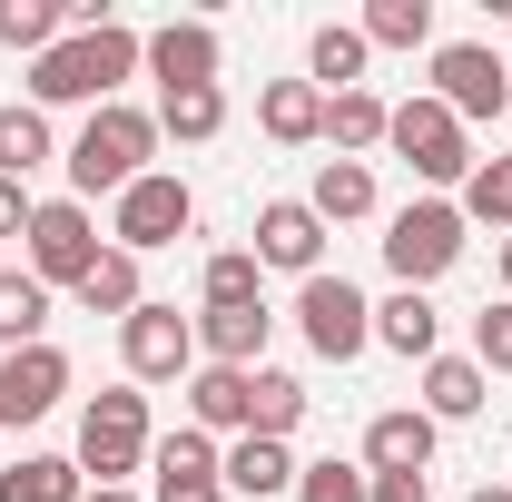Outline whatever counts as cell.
<instances>
[{
  "label": "cell",
  "mask_w": 512,
  "mask_h": 502,
  "mask_svg": "<svg viewBox=\"0 0 512 502\" xmlns=\"http://www.w3.org/2000/svg\"><path fill=\"white\" fill-rule=\"evenodd\" d=\"M375 502H434V493H424V473H394V483H375Z\"/></svg>",
  "instance_id": "39"
},
{
  "label": "cell",
  "mask_w": 512,
  "mask_h": 502,
  "mask_svg": "<svg viewBox=\"0 0 512 502\" xmlns=\"http://www.w3.org/2000/svg\"><path fill=\"white\" fill-rule=\"evenodd\" d=\"M148 158H158V109H128V99L89 109V128L69 138V188H79V207L89 197H128L148 178Z\"/></svg>",
  "instance_id": "2"
},
{
  "label": "cell",
  "mask_w": 512,
  "mask_h": 502,
  "mask_svg": "<svg viewBox=\"0 0 512 502\" xmlns=\"http://www.w3.org/2000/svg\"><path fill=\"white\" fill-rule=\"evenodd\" d=\"M296 424H306V384H296V375H276V365H256V424H247V434L286 443Z\"/></svg>",
  "instance_id": "34"
},
{
  "label": "cell",
  "mask_w": 512,
  "mask_h": 502,
  "mask_svg": "<svg viewBox=\"0 0 512 502\" xmlns=\"http://www.w3.org/2000/svg\"><path fill=\"white\" fill-rule=\"evenodd\" d=\"M296 335L316 345L325 365H355V355L375 345V306H365V286H345V276H306V286H296Z\"/></svg>",
  "instance_id": "6"
},
{
  "label": "cell",
  "mask_w": 512,
  "mask_h": 502,
  "mask_svg": "<svg viewBox=\"0 0 512 502\" xmlns=\"http://www.w3.org/2000/svg\"><path fill=\"white\" fill-rule=\"evenodd\" d=\"M384 266H394V286H434L463 266V207L453 197H414V207H394V227H384Z\"/></svg>",
  "instance_id": "4"
},
{
  "label": "cell",
  "mask_w": 512,
  "mask_h": 502,
  "mask_svg": "<svg viewBox=\"0 0 512 502\" xmlns=\"http://www.w3.org/2000/svg\"><path fill=\"white\" fill-rule=\"evenodd\" d=\"M197 296H207V306H266V266H256V247H217L207 276H197Z\"/></svg>",
  "instance_id": "32"
},
{
  "label": "cell",
  "mask_w": 512,
  "mask_h": 502,
  "mask_svg": "<svg viewBox=\"0 0 512 502\" xmlns=\"http://www.w3.org/2000/svg\"><path fill=\"white\" fill-rule=\"evenodd\" d=\"M256 266L325 276V217L306 207V197H266V207H256Z\"/></svg>",
  "instance_id": "11"
},
{
  "label": "cell",
  "mask_w": 512,
  "mask_h": 502,
  "mask_svg": "<svg viewBox=\"0 0 512 502\" xmlns=\"http://www.w3.org/2000/svg\"><path fill=\"white\" fill-rule=\"evenodd\" d=\"M365 50H424L434 40V0H365Z\"/></svg>",
  "instance_id": "31"
},
{
  "label": "cell",
  "mask_w": 512,
  "mask_h": 502,
  "mask_svg": "<svg viewBox=\"0 0 512 502\" xmlns=\"http://www.w3.org/2000/svg\"><path fill=\"white\" fill-rule=\"evenodd\" d=\"M384 109L375 89H345V99H325V138H335V158H365V148H384Z\"/></svg>",
  "instance_id": "29"
},
{
  "label": "cell",
  "mask_w": 512,
  "mask_h": 502,
  "mask_svg": "<svg viewBox=\"0 0 512 502\" xmlns=\"http://www.w3.org/2000/svg\"><path fill=\"white\" fill-rule=\"evenodd\" d=\"M473 502H512V483H483V493H473Z\"/></svg>",
  "instance_id": "41"
},
{
  "label": "cell",
  "mask_w": 512,
  "mask_h": 502,
  "mask_svg": "<svg viewBox=\"0 0 512 502\" xmlns=\"http://www.w3.org/2000/svg\"><path fill=\"white\" fill-rule=\"evenodd\" d=\"M148 60V40L128 30V20H89V30H69L60 50H40L30 60V109H109L119 99V79H138Z\"/></svg>",
  "instance_id": "1"
},
{
  "label": "cell",
  "mask_w": 512,
  "mask_h": 502,
  "mask_svg": "<svg viewBox=\"0 0 512 502\" xmlns=\"http://www.w3.org/2000/svg\"><path fill=\"white\" fill-rule=\"evenodd\" d=\"M30 217H40V197L20 188V178H0V237H30Z\"/></svg>",
  "instance_id": "37"
},
{
  "label": "cell",
  "mask_w": 512,
  "mask_h": 502,
  "mask_svg": "<svg viewBox=\"0 0 512 502\" xmlns=\"http://www.w3.org/2000/svg\"><path fill=\"white\" fill-rule=\"evenodd\" d=\"M375 345H394L404 365H434V355H444V315H434V296L394 286V296L375 306Z\"/></svg>",
  "instance_id": "18"
},
{
  "label": "cell",
  "mask_w": 512,
  "mask_h": 502,
  "mask_svg": "<svg viewBox=\"0 0 512 502\" xmlns=\"http://www.w3.org/2000/svg\"><path fill=\"white\" fill-rule=\"evenodd\" d=\"M30 276L40 286H79L89 266H99V217L79 207V197H40V217H30Z\"/></svg>",
  "instance_id": "9"
},
{
  "label": "cell",
  "mask_w": 512,
  "mask_h": 502,
  "mask_svg": "<svg viewBox=\"0 0 512 502\" xmlns=\"http://www.w3.org/2000/svg\"><path fill=\"white\" fill-rule=\"evenodd\" d=\"M483 365H473V355H434V365H424V414H434V424H463V414H483Z\"/></svg>",
  "instance_id": "23"
},
{
  "label": "cell",
  "mask_w": 512,
  "mask_h": 502,
  "mask_svg": "<svg viewBox=\"0 0 512 502\" xmlns=\"http://www.w3.org/2000/svg\"><path fill=\"white\" fill-rule=\"evenodd\" d=\"M384 148H394L424 188H463V178H473V138H463V119H453L434 89H414V99L384 119Z\"/></svg>",
  "instance_id": "3"
},
{
  "label": "cell",
  "mask_w": 512,
  "mask_h": 502,
  "mask_svg": "<svg viewBox=\"0 0 512 502\" xmlns=\"http://www.w3.org/2000/svg\"><path fill=\"white\" fill-rule=\"evenodd\" d=\"M69 296H79L89 315H119V325H128V315L148 306V286H138V256H128V247H99V266H89Z\"/></svg>",
  "instance_id": "22"
},
{
  "label": "cell",
  "mask_w": 512,
  "mask_h": 502,
  "mask_svg": "<svg viewBox=\"0 0 512 502\" xmlns=\"http://www.w3.org/2000/svg\"><path fill=\"white\" fill-rule=\"evenodd\" d=\"M453 207H463V227H512V158H473Z\"/></svg>",
  "instance_id": "33"
},
{
  "label": "cell",
  "mask_w": 512,
  "mask_h": 502,
  "mask_svg": "<svg viewBox=\"0 0 512 502\" xmlns=\"http://www.w3.org/2000/svg\"><path fill=\"white\" fill-rule=\"evenodd\" d=\"M473 365H483V375H512V296L473 315Z\"/></svg>",
  "instance_id": "36"
},
{
  "label": "cell",
  "mask_w": 512,
  "mask_h": 502,
  "mask_svg": "<svg viewBox=\"0 0 512 502\" xmlns=\"http://www.w3.org/2000/svg\"><path fill=\"white\" fill-rule=\"evenodd\" d=\"M197 227V197H188V178H168V168H148L128 197H109V237H119L128 256H158V247H178Z\"/></svg>",
  "instance_id": "7"
},
{
  "label": "cell",
  "mask_w": 512,
  "mask_h": 502,
  "mask_svg": "<svg viewBox=\"0 0 512 502\" xmlns=\"http://www.w3.org/2000/svg\"><path fill=\"white\" fill-rule=\"evenodd\" d=\"M434 434H444V424H434L424 404H394V414H375V424H365V473H375V483H394V473H424V463H434Z\"/></svg>",
  "instance_id": "14"
},
{
  "label": "cell",
  "mask_w": 512,
  "mask_h": 502,
  "mask_svg": "<svg viewBox=\"0 0 512 502\" xmlns=\"http://www.w3.org/2000/svg\"><path fill=\"white\" fill-rule=\"evenodd\" d=\"M119 355H128V384H188L197 375V315L148 296V306L119 325Z\"/></svg>",
  "instance_id": "8"
},
{
  "label": "cell",
  "mask_w": 512,
  "mask_h": 502,
  "mask_svg": "<svg viewBox=\"0 0 512 502\" xmlns=\"http://www.w3.org/2000/svg\"><path fill=\"white\" fill-rule=\"evenodd\" d=\"M50 158H60V148H50V119H40L30 99H10V109H0V178L30 188V168H50Z\"/></svg>",
  "instance_id": "28"
},
{
  "label": "cell",
  "mask_w": 512,
  "mask_h": 502,
  "mask_svg": "<svg viewBox=\"0 0 512 502\" xmlns=\"http://www.w3.org/2000/svg\"><path fill=\"white\" fill-rule=\"evenodd\" d=\"M217 60H227V50H217V30H207V20H168V30H148V79H158V89H217Z\"/></svg>",
  "instance_id": "13"
},
{
  "label": "cell",
  "mask_w": 512,
  "mask_h": 502,
  "mask_svg": "<svg viewBox=\"0 0 512 502\" xmlns=\"http://www.w3.org/2000/svg\"><path fill=\"white\" fill-rule=\"evenodd\" d=\"M79 502H138V493H128V483H89Z\"/></svg>",
  "instance_id": "40"
},
{
  "label": "cell",
  "mask_w": 512,
  "mask_h": 502,
  "mask_svg": "<svg viewBox=\"0 0 512 502\" xmlns=\"http://www.w3.org/2000/svg\"><path fill=\"white\" fill-rule=\"evenodd\" d=\"M296 502H375V473L365 463H306L296 473Z\"/></svg>",
  "instance_id": "35"
},
{
  "label": "cell",
  "mask_w": 512,
  "mask_h": 502,
  "mask_svg": "<svg viewBox=\"0 0 512 502\" xmlns=\"http://www.w3.org/2000/svg\"><path fill=\"white\" fill-rule=\"evenodd\" d=\"M188 424H197V434H247V424H256V375H237V365H197V375H188Z\"/></svg>",
  "instance_id": "16"
},
{
  "label": "cell",
  "mask_w": 512,
  "mask_h": 502,
  "mask_svg": "<svg viewBox=\"0 0 512 502\" xmlns=\"http://www.w3.org/2000/svg\"><path fill=\"white\" fill-rule=\"evenodd\" d=\"M69 40V0H0V50H60Z\"/></svg>",
  "instance_id": "30"
},
{
  "label": "cell",
  "mask_w": 512,
  "mask_h": 502,
  "mask_svg": "<svg viewBox=\"0 0 512 502\" xmlns=\"http://www.w3.org/2000/svg\"><path fill=\"white\" fill-rule=\"evenodd\" d=\"M296 453L286 443H266V434H237V453H227V493H247V502H276V493H296Z\"/></svg>",
  "instance_id": "20"
},
{
  "label": "cell",
  "mask_w": 512,
  "mask_h": 502,
  "mask_svg": "<svg viewBox=\"0 0 512 502\" xmlns=\"http://www.w3.org/2000/svg\"><path fill=\"white\" fill-rule=\"evenodd\" d=\"M434 99H444L463 128H473V119H503V109H512L503 50H483V40H444V50H434Z\"/></svg>",
  "instance_id": "10"
},
{
  "label": "cell",
  "mask_w": 512,
  "mask_h": 502,
  "mask_svg": "<svg viewBox=\"0 0 512 502\" xmlns=\"http://www.w3.org/2000/svg\"><path fill=\"white\" fill-rule=\"evenodd\" d=\"M217 128H227V89H158V138L207 148Z\"/></svg>",
  "instance_id": "27"
},
{
  "label": "cell",
  "mask_w": 512,
  "mask_h": 502,
  "mask_svg": "<svg viewBox=\"0 0 512 502\" xmlns=\"http://www.w3.org/2000/svg\"><path fill=\"white\" fill-rule=\"evenodd\" d=\"M40 325H50V286H40L30 266H20V276L0 266V355H20V345H50Z\"/></svg>",
  "instance_id": "24"
},
{
  "label": "cell",
  "mask_w": 512,
  "mask_h": 502,
  "mask_svg": "<svg viewBox=\"0 0 512 502\" xmlns=\"http://www.w3.org/2000/svg\"><path fill=\"white\" fill-rule=\"evenodd\" d=\"M266 335H276L266 306H207V315H197V365H237V375H256Z\"/></svg>",
  "instance_id": "15"
},
{
  "label": "cell",
  "mask_w": 512,
  "mask_h": 502,
  "mask_svg": "<svg viewBox=\"0 0 512 502\" xmlns=\"http://www.w3.org/2000/svg\"><path fill=\"white\" fill-rule=\"evenodd\" d=\"M89 493V473L60 463V453H20L10 473H0V502H79Z\"/></svg>",
  "instance_id": "26"
},
{
  "label": "cell",
  "mask_w": 512,
  "mask_h": 502,
  "mask_svg": "<svg viewBox=\"0 0 512 502\" xmlns=\"http://www.w3.org/2000/svg\"><path fill=\"white\" fill-rule=\"evenodd\" d=\"M365 60H375V50H365V30H355V20H325L316 40H306V79H316L325 99L365 89Z\"/></svg>",
  "instance_id": "19"
},
{
  "label": "cell",
  "mask_w": 512,
  "mask_h": 502,
  "mask_svg": "<svg viewBox=\"0 0 512 502\" xmlns=\"http://www.w3.org/2000/svg\"><path fill=\"white\" fill-rule=\"evenodd\" d=\"M148 473H158V483H227V453H217V434L178 424L168 443H148Z\"/></svg>",
  "instance_id": "25"
},
{
  "label": "cell",
  "mask_w": 512,
  "mask_h": 502,
  "mask_svg": "<svg viewBox=\"0 0 512 502\" xmlns=\"http://www.w3.org/2000/svg\"><path fill=\"white\" fill-rule=\"evenodd\" d=\"M256 128H266L276 148H316L325 138V89L316 79H266V89H256Z\"/></svg>",
  "instance_id": "17"
},
{
  "label": "cell",
  "mask_w": 512,
  "mask_h": 502,
  "mask_svg": "<svg viewBox=\"0 0 512 502\" xmlns=\"http://www.w3.org/2000/svg\"><path fill=\"white\" fill-rule=\"evenodd\" d=\"M148 502H227V483H158Z\"/></svg>",
  "instance_id": "38"
},
{
  "label": "cell",
  "mask_w": 512,
  "mask_h": 502,
  "mask_svg": "<svg viewBox=\"0 0 512 502\" xmlns=\"http://www.w3.org/2000/svg\"><path fill=\"white\" fill-rule=\"evenodd\" d=\"M148 394L138 384H109V394H89V414H79V473H99V483H128L138 463H148Z\"/></svg>",
  "instance_id": "5"
},
{
  "label": "cell",
  "mask_w": 512,
  "mask_h": 502,
  "mask_svg": "<svg viewBox=\"0 0 512 502\" xmlns=\"http://www.w3.org/2000/svg\"><path fill=\"white\" fill-rule=\"evenodd\" d=\"M503 296H512V237H503Z\"/></svg>",
  "instance_id": "42"
},
{
  "label": "cell",
  "mask_w": 512,
  "mask_h": 502,
  "mask_svg": "<svg viewBox=\"0 0 512 502\" xmlns=\"http://www.w3.org/2000/svg\"><path fill=\"white\" fill-rule=\"evenodd\" d=\"M60 394H69V355H60V345H20V355H0V424H10V434L40 424Z\"/></svg>",
  "instance_id": "12"
},
{
  "label": "cell",
  "mask_w": 512,
  "mask_h": 502,
  "mask_svg": "<svg viewBox=\"0 0 512 502\" xmlns=\"http://www.w3.org/2000/svg\"><path fill=\"white\" fill-rule=\"evenodd\" d=\"M306 207H316L325 227H355V217H375V168H365V158H325L316 188H306Z\"/></svg>",
  "instance_id": "21"
}]
</instances>
